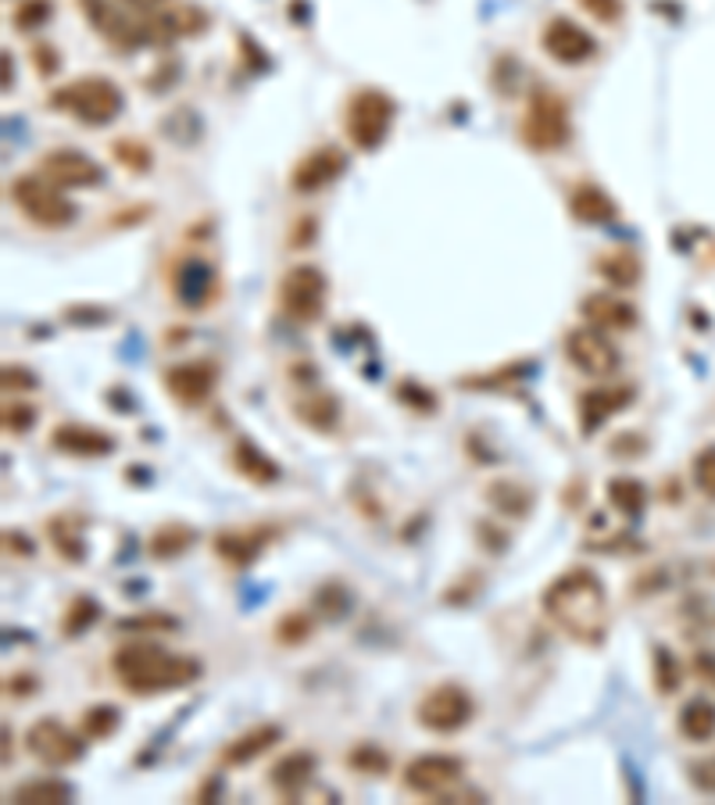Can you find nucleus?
Segmentation results:
<instances>
[{"instance_id": "1", "label": "nucleus", "mask_w": 715, "mask_h": 805, "mask_svg": "<svg viewBox=\"0 0 715 805\" xmlns=\"http://www.w3.org/2000/svg\"><path fill=\"white\" fill-rule=\"evenodd\" d=\"M543 616L580 644H601L609 630V595L590 569H569L548 584L540 598Z\"/></svg>"}, {"instance_id": "2", "label": "nucleus", "mask_w": 715, "mask_h": 805, "mask_svg": "<svg viewBox=\"0 0 715 805\" xmlns=\"http://www.w3.org/2000/svg\"><path fill=\"white\" fill-rule=\"evenodd\" d=\"M112 670H115L122 688L139 694V699H147V694H162V691H176V688L194 684V680L200 677V662L190 659V656L168 652V648H162V644L136 641V644L118 648L115 659H112Z\"/></svg>"}, {"instance_id": "3", "label": "nucleus", "mask_w": 715, "mask_h": 805, "mask_svg": "<svg viewBox=\"0 0 715 805\" xmlns=\"http://www.w3.org/2000/svg\"><path fill=\"white\" fill-rule=\"evenodd\" d=\"M51 104L72 118H80L83 126H107V122H115L122 115L126 97H122V90L112 80H104V75H83V80L61 86L51 97Z\"/></svg>"}, {"instance_id": "4", "label": "nucleus", "mask_w": 715, "mask_h": 805, "mask_svg": "<svg viewBox=\"0 0 715 805\" xmlns=\"http://www.w3.org/2000/svg\"><path fill=\"white\" fill-rule=\"evenodd\" d=\"M522 144L537 154L562 151L569 144V107L551 90H537L522 118Z\"/></svg>"}, {"instance_id": "5", "label": "nucleus", "mask_w": 715, "mask_h": 805, "mask_svg": "<svg viewBox=\"0 0 715 805\" xmlns=\"http://www.w3.org/2000/svg\"><path fill=\"white\" fill-rule=\"evenodd\" d=\"M394 112H397V104L386 97L383 90H357V94L348 101V115H344L351 144L357 151H376L394 126Z\"/></svg>"}, {"instance_id": "6", "label": "nucleus", "mask_w": 715, "mask_h": 805, "mask_svg": "<svg viewBox=\"0 0 715 805\" xmlns=\"http://www.w3.org/2000/svg\"><path fill=\"white\" fill-rule=\"evenodd\" d=\"M11 200L19 205V211L29 223H37L43 229H61L75 219L72 200L61 197V190L46 176H19L11 183Z\"/></svg>"}, {"instance_id": "7", "label": "nucleus", "mask_w": 715, "mask_h": 805, "mask_svg": "<svg viewBox=\"0 0 715 805\" xmlns=\"http://www.w3.org/2000/svg\"><path fill=\"white\" fill-rule=\"evenodd\" d=\"M473 712H476V702L462 684H437L418 699L415 720L433 734H455L473 720Z\"/></svg>"}, {"instance_id": "8", "label": "nucleus", "mask_w": 715, "mask_h": 805, "mask_svg": "<svg viewBox=\"0 0 715 805\" xmlns=\"http://www.w3.org/2000/svg\"><path fill=\"white\" fill-rule=\"evenodd\" d=\"M279 308L293 322H315L325 308V276L315 266H293L279 280Z\"/></svg>"}, {"instance_id": "9", "label": "nucleus", "mask_w": 715, "mask_h": 805, "mask_svg": "<svg viewBox=\"0 0 715 805\" xmlns=\"http://www.w3.org/2000/svg\"><path fill=\"white\" fill-rule=\"evenodd\" d=\"M566 354L569 362L587 376H612L619 369V351L604 330L598 327H577L566 333Z\"/></svg>"}, {"instance_id": "10", "label": "nucleus", "mask_w": 715, "mask_h": 805, "mask_svg": "<svg viewBox=\"0 0 715 805\" xmlns=\"http://www.w3.org/2000/svg\"><path fill=\"white\" fill-rule=\"evenodd\" d=\"M25 745L46 766H72V763H80L86 752L83 741L58 720H37L25 731Z\"/></svg>"}, {"instance_id": "11", "label": "nucleus", "mask_w": 715, "mask_h": 805, "mask_svg": "<svg viewBox=\"0 0 715 805\" xmlns=\"http://www.w3.org/2000/svg\"><path fill=\"white\" fill-rule=\"evenodd\" d=\"M37 168H40V176H46L54 187H65V190H86V187H97L104 179L101 165L93 162L90 154L72 151V147L46 151Z\"/></svg>"}, {"instance_id": "12", "label": "nucleus", "mask_w": 715, "mask_h": 805, "mask_svg": "<svg viewBox=\"0 0 715 805\" xmlns=\"http://www.w3.org/2000/svg\"><path fill=\"white\" fill-rule=\"evenodd\" d=\"M462 758L455 755H418L404 766V787L415 795H447L462 781Z\"/></svg>"}, {"instance_id": "13", "label": "nucleus", "mask_w": 715, "mask_h": 805, "mask_svg": "<svg viewBox=\"0 0 715 805\" xmlns=\"http://www.w3.org/2000/svg\"><path fill=\"white\" fill-rule=\"evenodd\" d=\"M543 51H548L558 65H583L598 54V43L594 37L587 33L583 25H577L572 19H551L548 29H543Z\"/></svg>"}, {"instance_id": "14", "label": "nucleus", "mask_w": 715, "mask_h": 805, "mask_svg": "<svg viewBox=\"0 0 715 805\" xmlns=\"http://www.w3.org/2000/svg\"><path fill=\"white\" fill-rule=\"evenodd\" d=\"M215 380H219V373H215L211 362H183L165 373V391L173 394L179 405L197 409L211 398Z\"/></svg>"}, {"instance_id": "15", "label": "nucleus", "mask_w": 715, "mask_h": 805, "mask_svg": "<svg viewBox=\"0 0 715 805\" xmlns=\"http://www.w3.org/2000/svg\"><path fill=\"white\" fill-rule=\"evenodd\" d=\"M272 540V526H243V530H222L215 537V555H219L222 563L229 566H251L266 545Z\"/></svg>"}, {"instance_id": "16", "label": "nucleus", "mask_w": 715, "mask_h": 805, "mask_svg": "<svg viewBox=\"0 0 715 805\" xmlns=\"http://www.w3.org/2000/svg\"><path fill=\"white\" fill-rule=\"evenodd\" d=\"M173 283H176L179 305H186V308H205L211 301V293H215V269L208 266L205 258L186 255L179 266H176Z\"/></svg>"}, {"instance_id": "17", "label": "nucleus", "mask_w": 715, "mask_h": 805, "mask_svg": "<svg viewBox=\"0 0 715 805\" xmlns=\"http://www.w3.org/2000/svg\"><path fill=\"white\" fill-rule=\"evenodd\" d=\"M344 173V154H340L336 147H319L312 151L308 158L298 162V168H293V190H301V194H315L322 187H330V183Z\"/></svg>"}, {"instance_id": "18", "label": "nucleus", "mask_w": 715, "mask_h": 805, "mask_svg": "<svg viewBox=\"0 0 715 805\" xmlns=\"http://www.w3.org/2000/svg\"><path fill=\"white\" fill-rule=\"evenodd\" d=\"M208 29V14L197 4H176V8H158V19L147 25V40H183L197 37Z\"/></svg>"}, {"instance_id": "19", "label": "nucleus", "mask_w": 715, "mask_h": 805, "mask_svg": "<svg viewBox=\"0 0 715 805\" xmlns=\"http://www.w3.org/2000/svg\"><path fill=\"white\" fill-rule=\"evenodd\" d=\"M633 401V386H598V391L580 394V426L583 433H594L604 420L623 412Z\"/></svg>"}, {"instance_id": "20", "label": "nucleus", "mask_w": 715, "mask_h": 805, "mask_svg": "<svg viewBox=\"0 0 715 805\" xmlns=\"http://www.w3.org/2000/svg\"><path fill=\"white\" fill-rule=\"evenodd\" d=\"M580 312L587 316L590 327H598V330H633L636 327V308L619 301L615 293H587L580 301Z\"/></svg>"}, {"instance_id": "21", "label": "nucleus", "mask_w": 715, "mask_h": 805, "mask_svg": "<svg viewBox=\"0 0 715 805\" xmlns=\"http://www.w3.org/2000/svg\"><path fill=\"white\" fill-rule=\"evenodd\" d=\"M51 444L58 452L75 455V458H101V455L115 452V441L93 426H58L51 433Z\"/></svg>"}, {"instance_id": "22", "label": "nucleus", "mask_w": 715, "mask_h": 805, "mask_svg": "<svg viewBox=\"0 0 715 805\" xmlns=\"http://www.w3.org/2000/svg\"><path fill=\"white\" fill-rule=\"evenodd\" d=\"M315 777V755L312 752H290L279 763H272L269 784L276 787L283 798H298L308 784Z\"/></svg>"}, {"instance_id": "23", "label": "nucleus", "mask_w": 715, "mask_h": 805, "mask_svg": "<svg viewBox=\"0 0 715 805\" xmlns=\"http://www.w3.org/2000/svg\"><path fill=\"white\" fill-rule=\"evenodd\" d=\"M279 737H283V731H279L276 723H258V726H251V731H243L240 737L229 741L219 755V763L222 766H243V763H251V758L266 755Z\"/></svg>"}, {"instance_id": "24", "label": "nucleus", "mask_w": 715, "mask_h": 805, "mask_svg": "<svg viewBox=\"0 0 715 805\" xmlns=\"http://www.w3.org/2000/svg\"><path fill=\"white\" fill-rule=\"evenodd\" d=\"M569 208L580 223H590V226L615 219V200L601 187H594V183H580V187L569 194Z\"/></svg>"}, {"instance_id": "25", "label": "nucleus", "mask_w": 715, "mask_h": 805, "mask_svg": "<svg viewBox=\"0 0 715 805\" xmlns=\"http://www.w3.org/2000/svg\"><path fill=\"white\" fill-rule=\"evenodd\" d=\"M232 466H237V473L243 476V479H251V484H276L279 479V466L276 462L261 452V447L255 444V441H237V447H232Z\"/></svg>"}, {"instance_id": "26", "label": "nucleus", "mask_w": 715, "mask_h": 805, "mask_svg": "<svg viewBox=\"0 0 715 805\" xmlns=\"http://www.w3.org/2000/svg\"><path fill=\"white\" fill-rule=\"evenodd\" d=\"M75 792L72 784L58 781V777H37V781H25L11 792V802L14 805H65L72 802Z\"/></svg>"}, {"instance_id": "27", "label": "nucleus", "mask_w": 715, "mask_h": 805, "mask_svg": "<svg viewBox=\"0 0 715 805\" xmlns=\"http://www.w3.org/2000/svg\"><path fill=\"white\" fill-rule=\"evenodd\" d=\"M680 734L687 741H697V745H705V741L715 737V705L708 699H694L680 709Z\"/></svg>"}, {"instance_id": "28", "label": "nucleus", "mask_w": 715, "mask_h": 805, "mask_svg": "<svg viewBox=\"0 0 715 805\" xmlns=\"http://www.w3.org/2000/svg\"><path fill=\"white\" fill-rule=\"evenodd\" d=\"M197 540V530L186 523H165L151 534V555L154 559H179V555Z\"/></svg>"}, {"instance_id": "29", "label": "nucleus", "mask_w": 715, "mask_h": 805, "mask_svg": "<svg viewBox=\"0 0 715 805\" xmlns=\"http://www.w3.org/2000/svg\"><path fill=\"white\" fill-rule=\"evenodd\" d=\"M598 272L609 280L612 287H636L641 283V258L633 251H612L598 258Z\"/></svg>"}, {"instance_id": "30", "label": "nucleus", "mask_w": 715, "mask_h": 805, "mask_svg": "<svg viewBox=\"0 0 715 805\" xmlns=\"http://www.w3.org/2000/svg\"><path fill=\"white\" fill-rule=\"evenodd\" d=\"M609 502L623 513L626 519H636L644 513V505H647V491L641 479H633V476H615L609 479Z\"/></svg>"}, {"instance_id": "31", "label": "nucleus", "mask_w": 715, "mask_h": 805, "mask_svg": "<svg viewBox=\"0 0 715 805\" xmlns=\"http://www.w3.org/2000/svg\"><path fill=\"white\" fill-rule=\"evenodd\" d=\"M293 415L312 430H330L336 423L340 409H336V398H330V394H304V398H298V405H293Z\"/></svg>"}, {"instance_id": "32", "label": "nucleus", "mask_w": 715, "mask_h": 805, "mask_svg": "<svg viewBox=\"0 0 715 805\" xmlns=\"http://www.w3.org/2000/svg\"><path fill=\"white\" fill-rule=\"evenodd\" d=\"M51 540H54V548H58L61 555H65V559L83 563L86 548H83L80 530H72V519H54V523H51Z\"/></svg>"}, {"instance_id": "33", "label": "nucleus", "mask_w": 715, "mask_h": 805, "mask_svg": "<svg viewBox=\"0 0 715 805\" xmlns=\"http://www.w3.org/2000/svg\"><path fill=\"white\" fill-rule=\"evenodd\" d=\"M118 723H122V716H118L115 705H93V709H86V716H83V731L90 737L104 741V737H112L118 731Z\"/></svg>"}, {"instance_id": "34", "label": "nucleus", "mask_w": 715, "mask_h": 805, "mask_svg": "<svg viewBox=\"0 0 715 805\" xmlns=\"http://www.w3.org/2000/svg\"><path fill=\"white\" fill-rule=\"evenodd\" d=\"M348 763H351L357 773H369V777H380V773L391 770V755H386L383 749H376V745H357V749L348 755Z\"/></svg>"}, {"instance_id": "35", "label": "nucleus", "mask_w": 715, "mask_h": 805, "mask_svg": "<svg viewBox=\"0 0 715 805\" xmlns=\"http://www.w3.org/2000/svg\"><path fill=\"white\" fill-rule=\"evenodd\" d=\"M51 11H54L51 0H22V4L14 8L11 22L19 25L22 33H33V29H40L46 19H51Z\"/></svg>"}, {"instance_id": "36", "label": "nucleus", "mask_w": 715, "mask_h": 805, "mask_svg": "<svg viewBox=\"0 0 715 805\" xmlns=\"http://www.w3.org/2000/svg\"><path fill=\"white\" fill-rule=\"evenodd\" d=\"M97 616H101L97 601H93V598H75V601H72V609L65 612V623H61V627H65L69 638H80L83 630H90V623H93V619H97Z\"/></svg>"}, {"instance_id": "37", "label": "nucleus", "mask_w": 715, "mask_h": 805, "mask_svg": "<svg viewBox=\"0 0 715 805\" xmlns=\"http://www.w3.org/2000/svg\"><path fill=\"white\" fill-rule=\"evenodd\" d=\"M308 638H312V619H308L304 612H287L276 623V641L279 644H301Z\"/></svg>"}, {"instance_id": "38", "label": "nucleus", "mask_w": 715, "mask_h": 805, "mask_svg": "<svg viewBox=\"0 0 715 805\" xmlns=\"http://www.w3.org/2000/svg\"><path fill=\"white\" fill-rule=\"evenodd\" d=\"M655 688L662 694H673L680 688V662L670 648H662V644L655 648Z\"/></svg>"}, {"instance_id": "39", "label": "nucleus", "mask_w": 715, "mask_h": 805, "mask_svg": "<svg viewBox=\"0 0 715 805\" xmlns=\"http://www.w3.org/2000/svg\"><path fill=\"white\" fill-rule=\"evenodd\" d=\"M694 487L705 494V498H715V444L702 447V452L694 455Z\"/></svg>"}, {"instance_id": "40", "label": "nucleus", "mask_w": 715, "mask_h": 805, "mask_svg": "<svg viewBox=\"0 0 715 805\" xmlns=\"http://www.w3.org/2000/svg\"><path fill=\"white\" fill-rule=\"evenodd\" d=\"M118 630H176L179 627V619L176 616H168V612H139V616H122Z\"/></svg>"}, {"instance_id": "41", "label": "nucleus", "mask_w": 715, "mask_h": 805, "mask_svg": "<svg viewBox=\"0 0 715 805\" xmlns=\"http://www.w3.org/2000/svg\"><path fill=\"white\" fill-rule=\"evenodd\" d=\"M490 502H494V505H501L505 513L519 516L522 508L530 505V494H526L519 484H494V491H490Z\"/></svg>"}, {"instance_id": "42", "label": "nucleus", "mask_w": 715, "mask_h": 805, "mask_svg": "<svg viewBox=\"0 0 715 805\" xmlns=\"http://www.w3.org/2000/svg\"><path fill=\"white\" fill-rule=\"evenodd\" d=\"M33 420H37V412L25 405V401H8L4 405V430L8 433H25V430H33Z\"/></svg>"}, {"instance_id": "43", "label": "nucleus", "mask_w": 715, "mask_h": 805, "mask_svg": "<svg viewBox=\"0 0 715 805\" xmlns=\"http://www.w3.org/2000/svg\"><path fill=\"white\" fill-rule=\"evenodd\" d=\"M115 158L122 165L136 168V173H144V168L151 165V154H147V147L139 144V141H115Z\"/></svg>"}, {"instance_id": "44", "label": "nucleus", "mask_w": 715, "mask_h": 805, "mask_svg": "<svg viewBox=\"0 0 715 805\" xmlns=\"http://www.w3.org/2000/svg\"><path fill=\"white\" fill-rule=\"evenodd\" d=\"M580 8L604 25H612L623 19V0H580Z\"/></svg>"}, {"instance_id": "45", "label": "nucleus", "mask_w": 715, "mask_h": 805, "mask_svg": "<svg viewBox=\"0 0 715 805\" xmlns=\"http://www.w3.org/2000/svg\"><path fill=\"white\" fill-rule=\"evenodd\" d=\"M687 773H691V784L697 787V792H702V795H715V755L697 758V763L687 766Z\"/></svg>"}, {"instance_id": "46", "label": "nucleus", "mask_w": 715, "mask_h": 805, "mask_svg": "<svg viewBox=\"0 0 715 805\" xmlns=\"http://www.w3.org/2000/svg\"><path fill=\"white\" fill-rule=\"evenodd\" d=\"M401 398H408V401H404V405H418V409H423V412H429L433 409V394H426L423 391V386H415V383H401V391H397Z\"/></svg>"}, {"instance_id": "47", "label": "nucleus", "mask_w": 715, "mask_h": 805, "mask_svg": "<svg viewBox=\"0 0 715 805\" xmlns=\"http://www.w3.org/2000/svg\"><path fill=\"white\" fill-rule=\"evenodd\" d=\"M11 386H37V376H29L22 365H8L4 369V391H11Z\"/></svg>"}, {"instance_id": "48", "label": "nucleus", "mask_w": 715, "mask_h": 805, "mask_svg": "<svg viewBox=\"0 0 715 805\" xmlns=\"http://www.w3.org/2000/svg\"><path fill=\"white\" fill-rule=\"evenodd\" d=\"M33 58H37V72H40V75H54V72H58V65H61L58 54H54L51 48H37V51H33Z\"/></svg>"}, {"instance_id": "49", "label": "nucleus", "mask_w": 715, "mask_h": 805, "mask_svg": "<svg viewBox=\"0 0 715 805\" xmlns=\"http://www.w3.org/2000/svg\"><path fill=\"white\" fill-rule=\"evenodd\" d=\"M694 670H697V677H702V680H708V684L715 688V652H705V656H697Z\"/></svg>"}, {"instance_id": "50", "label": "nucleus", "mask_w": 715, "mask_h": 805, "mask_svg": "<svg viewBox=\"0 0 715 805\" xmlns=\"http://www.w3.org/2000/svg\"><path fill=\"white\" fill-rule=\"evenodd\" d=\"M4 540H8V548H19L22 555L33 551V545H29V540H25L22 534H11V530H8V534H4Z\"/></svg>"}, {"instance_id": "51", "label": "nucleus", "mask_w": 715, "mask_h": 805, "mask_svg": "<svg viewBox=\"0 0 715 805\" xmlns=\"http://www.w3.org/2000/svg\"><path fill=\"white\" fill-rule=\"evenodd\" d=\"M126 4L136 11H154V8H165V0H126Z\"/></svg>"}, {"instance_id": "52", "label": "nucleus", "mask_w": 715, "mask_h": 805, "mask_svg": "<svg viewBox=\"0 0 715 805\" xmlns=\"http://www.w3.org/2000/svg\"><path fill=\"white\" fill-rule=\"evenodd\" d=\"M4 90H11V54H4Z\"/></svg>"}]
</instances>
